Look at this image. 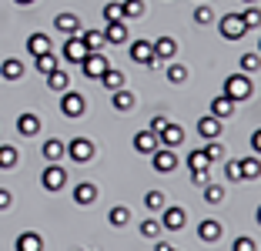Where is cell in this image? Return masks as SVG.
I'll use <instances>...</instances> for the list:
<instances>
[{"mask_svg": "<svg viewBox=\"0 0 261 251\" xmlns=\"http://www.w3.org/2000/svg\"><path fill=\"white\" fill-rule=\"evenodd\" d=\"M158 251H174V248H171L168 241H158Z\"/></svg>", "mask_w": 261, "mask_h": 251, "instance_id": "f907efd6", "label": "cell"}, {"mask_svg": "<svg viewBox=\"0 0 261 251\" xmlns=\"http://www.w3.org/2000/svg\"><path fill=\"white\" fill-rule=\"evenodd\" d=\"M241 4H254V0H241Z\"/></svg>", "mask_w": 261, "mask_h": 251, "instance_id": "db71d44e", "label": "cell"}, {"mask_svg": "<svg viewBox=\"0 0 261 251\" xmlns=\"http://www.w3.org/2000/svg\"><path fill=\"white\" fill-rule=\"evenodd\" d=\"M81 40L87 44V51H100V47L108 44V40H104V31H84V34H81Z\"/></svg>", "mask_w": 261, "mask_h": 251, "instance_id": "4dcf8cb0", "label": "cell"}, {"mask_svg": "<svg viewBox=\"0 0 261 251\" xmlns=\"http://www.w3.org/2000/svg\"><path fill=\"white\" fill-rule=\"evenodd\" d=\"M100 84H104L108 91H121V87H127V77H124V70L108 67V70H104V77H100Z\"/></svg>", "mask_w": 261, "mask_h": 251, "instance_id": "7402d4cb", "label": "cell"}, {"mask_svg": "<svg viewBox=\"0 0 261 251\" xmlns=\"http://www.w3.org/2000/svg\"><path fill=\"white\" fill-rule=\"evenodd\" d=\"M141 235H144V238H158V235H161V221H154V218L141 221Z\"/></svg>", "mask_w": 261, "mask_h": 251, "instance_id": "74e56055", "label": "cell"}, {"mask_svg": "<svg viewBox=\"0 0 261 251\" xmlns=\"http://www.w3.org/2000/svg\"><path fill=\"white\" fill-rule=\"evenodd\" d=\"M67 158L77 161V164H87V161L94 158V144L87 141V137H74V141L67 144Z\"/></svg>", "mask_w": 261, "mask_h": 251, "instance_id": "52a82bcc", "label": "cell"}, {"mask_svg": "<svg viewBox=\"0 0 261 251\" xmlns=\"http://www.w3.org/2000/svg\"><path fill=\"white\" fill-rule=\"evenodd\" d=\"M261 178V161L258 158H245L241 161V181H254Z\"/></svg>", "mask_w": 261, "mask_h": 251, "instance_id": "f1b7e54d", "label": "cell"}, {"mask_svg": "<svg viewBox=\"0 0 261 251\" xmlns=\"http://www.w3.org/2000/svg\"><path fill=\"white\" fill-rule=\"evenodd\" d=\"M61 51H64V61H70V64H81V61L87 57V54H91V51H87V44H84L81 37H77V34L64 40V47H61Z\"/></svg>", "mask_w": 261, "mask_h": 251, "instance_id": "9c48e42d", "label": "cell"}, {"mask_svg": "<svg viewBox=\"0 0 261 251\" xmlns=\"http://www.w3.org/2000/svg\"><path fill=\"white\" fill-rule=\"evenodd\" d=\"M234 114V101L228 97V94H221V97L211 101V117H218V121H224V117Z\"/></svg>", "mask_w": 261, "mask_h": 251, "instance_id": "2e32d148", "label": "cell"}, {"mask_svg": "<svg viewBox=\"0 0 261 251\" xmlns=\"http://www.w3.org/2000/svg\"><path fill=\"white\" fill-rule=\"evenodd\" d=\"M47 87H50V91H57V94H64L70 87V74H67V70H61V67L50 70V74H47Z\"/></svg>", "mask_w": 261, "mask_h": 251, "instance_id": "44dd1931", "label": "cell"}, {"mask_svg": "<svg viewBox=\"0 0 261 251\" xmlns=\"http://www.w3.org/2000/svg\"><path fill=\"white\" fill-rule=\"evenodd\" d=\"M121 10H124V20H130V17H141V14H144V4H141V0H124Z\"/></svg>", "mask_w": 261, "mask_h": 251, "instance_id": "e575fe53", "label": "cell"}, {"mask_svg": "<svg viewBox=\"0 0 261 251\" xmlns=\"http://www.w3.org/2000/svg\"><path fill=\"white\" fill-rule=\"evenodd\" d=\"M17 131H20L23 137H34L40 131V117L37 114H20L17 117Z\"/></svg>", "mask_w": 261, "mask_h": 251, "instance_id": "cb8c5ba5", "label": "cell"}, {"mask_svg": "<svg viewBox=\"0 0 261 251\" xmlns=\"http://www.w3.org/2000/svg\"><path fill=\"white\" fill-rule=\"evenodd\" d=\"M108 221L114 224V228H124L130 221V208L127 205H117V208H111V214H108Z\"/></svg>", "mask_w": 261, "mask_h": 251, "instance_id": "f546056e", "label": "cell"}, {"mask_svg": "<svg viewBox=\"0 0 261 251\" xmlns=\"http://www.w3.org/2000/svg\"><path fill=\"white\" fill-rule=\"evenodd\" d=\"M104 20H124V10H121V4H108V7H104Z\"/></svg>", "mask_w": 261, "mask_h": 251, "instance_id": "60d3db41", "label": "cell"}, {"mask_svg": "<svg viewBox=\"0 0 261 251\" xmlns=\"http://www.w3.org/2000/svg\"><path fill=\"white\" fill-rule=\"evenodd\" d=\"M218 31H221L224 40H241L248 34V27H245V20H241V14H228V17H221Z\"/></svg>", "mask_w": 261, "mask_h": 251, "instance_id": "3957f363", "label": "cell"}, {"mask_svg": "<svg viewBox=\"0 0 261 251\" xmlns=\"http://www.w3.org/2000/svg\"><path fill=\"white\" fill-rule=\"evenodd\" d=\"M168 81H171V84H185V81H188V70L181 67V64H174V67L168 70Z\"/></svg>", "mask_w": 261, "mask_h": 251, "instance_id": "b9f144b4", "label": "cell"}, {"mask_svg": "<svg viewBox=\"0 0 261 251\" xmlns=\"http://www.w3.org/2000/svg\"><path fill=\"white\" fill-rule=\"evenodd\" d=\"M204 198L211 201V205H221L224 201V188L221 184H204Z\"/></svg>", "mask_w": 261, "mask_h": 251, "instance_id": "8d00e7d4", "label": "cell"}, {"mask_svg": "<svg viewBox=\"0 0 261 251\" xmlns=\"http://www.w3.org/2000/svg\"><path fill=\"white\" fill-rule=\"evenodd\" d=\"M104 40H108V44H124V40H127V23L111 20L108 27H104Z\"/></svg>", "mask_w": 261, "mask_h": 251, "instance_id": "e0dca14e", "label": "cell"}, {"mask_svg": "<svg viewBox=\"0 0 261 251\" xmlns=\"http://www.w3.org/2000/svg\"><path fill=\"white\" fill-rule=\"evenodd\" d=\"M198 134L204 137V141H215V137L221 134V121H218V117H211V114L201 117V121H198Z\"/></svg>", "mask_w": 261, "mask_h": 251, "instance_id": "ffe728a7", "label": "cell"}, {"mask_svg": "<svg viewBox=\"0 0 261 251\" xmlns=\"http://www.w3.org/2000/svg\"><path fill=\"white\" fill-rule=\"evenodd\" d=\"M191 181L198 184V188H204V184H211V174H207V167H204V171H191Z\"/></svg>", "mask_w": 261, "mask_h": 251, "instance_id": "bcb514c9", "label": "cell"}, {"mask_svg": "<svg viewBox=\"0 0 261 251\" xmlns=\"http://www.w3.org/2000/svg\"><path fill=\"white\" fill-rule=\"evenodd\" d=\"M54 27L64 34V37H74V34L81 31V20H77V14H57L54 17Z\"/></svg>", "mask_w": 261, "mask_h": 251, "instance_id": "5bb4252c", "label": "cell"}, {"mask_svg": "<svg viewBox=\"0 0 261 251\" xmlns=\"http://www.w3.org/2000/svg\"><path fill=\"white\" fill-rule=\"evenodd\" d=\"M211 20H215V10L207 7V4L194 7V23H211Z\"/></svg>", "mask_w": 261, "mask_h": 251, "instance_id": "f35d334b", "label": "cell"}, {"mask_svg": "<svg viewBox=\"0 0 261 251\" xmlns=\"http://www.w3.org/2000/svg\"><path fill=\"white\" fill-rule=\"evenodd\" d=\"M114 107H117V111H130V107H134V94H130L127 87L114 91Z\"/></svg>", "mask_w": 261, "mask_h": 251, "instance_id": "1f68e13d", "label": "cell"}, {"mask_svg": "<svg viewBox=\"0 0 261 251\" xmlns=\"http://www.w3.org/2000/svg\"><path fill=\"white\" fill-rule=\"evenodd\" d=\"M14 4H20V7H31L34 0H14Z\"/></svg>", "mask_w": 261, "mask_h": 251, "instance_id": "816d5d0a", "label": "cell"}, {"mask_svg": "<svg viewBox=\"0 0 261 251\" xmlns=\"http://www.w3.org/2000/svg\"><path fill=\"white\" fill-rule=\"evenodd\" d=\"M14 248L17 251H44V238H40L37 231H23V235H17Z\"/></svg>", "mask_w": 261, "mask_h": 251, "instance_id": "4fadbf2b", "label": "cell"}, {"mask_svg": "<svg viewBox=\"0 0 261 251\" xmlns=\"http://www.w3.org/2000/svg\"><path fill=\"white\" fill-rule=\"evenodd\" d=\"M144 208H147V211H161V208H164V194H161V191H147V194H144Z\"/></svg>", "mask_w": 261, "mask_h": 251, "instance_id": "d590c367", "label": "cell"}, {"mask_svg": "<svg viewBox=\"0 0 261 251\" xmlns=\"http://www.w3.org/2000/svg\"><path fill=\"white\" fill-rule=\"evenodd\" d=\"M27 51H31L34 57H37V54H47L50 51V37H47V34H31V37H27Z\"/></svg>", "mask_w": 261, "mask_h": 251, "instance_id": "484cf974", "label": "cell"}, {"mask_svg": "<svg viewBox=\"0 0 261 251\" xmlns=\"http://www.w3.org/2000/svg\"><path fill=\"white\" fill-rule=\"evenodd\" d=\"M64 154H67V144L64 141H57V137H50V141H44V158L54 164V161H61Z\"/></svg>", "mask_w": 261, "mask_h": 251, "instance_id": "d4e9b609", "label": "cell"}, {"mask_svg": "<svg viewBox=\"0 0 261 251\" xmlns=\"http://www.w3.org/2000/svg\"><path fill=\"white\" fill-rule=\"evenodd\" d=\"M17 161H20V151L10 144L0 147V171H10V167H17Z\"/></svg>", "mask_w": 261, "mask_h": 251, "instance_id": "83f0119b", "label": "cell"}, {"mask_svg": "<svg viewBox=\"0 0 261 251\" xmlns=\"http://www.w3.org/2000/svg\"><path fill=\"white\" fill-rule=\"evenodd\" d=\"M0 77H4V81H20L23 77V64L17 61V57H7V61L0 64Z\"/></svg>", "mask_w": 261, "mask_h": 251, "instance_id": "603a6c76", "label": "cell"}, {"mask_svg": "<svg viewBox=\"0 0 261 251\" xmlns=\"http://www.w3.org/2000/svg\"><path fill=\"white\" fill-rule=\"evenodd\" d=\"M34 67H37V74L47 77L50 70H57V57L50 51H47V54H37V57H34Z\"/></svg>", "mask_w": 261, "mask_h": 251, "instance_id": "4316f807", "label": "cell"}, {"mask_svg": "<svg viewBox=\"0 0 261 251\" xmlns=\"http://www.w3.org/2000/svg\"><path fill=\"white\" fill-rule=\"evenodd\" d=\"M251 147H254V151L261 154V128H258V131H254V134H251Z\"/></svg>", "mask_w": 261, "mask_h": 251, "instance_id": "681fc988", "label": "cell"}, {"mask_svg": "<svg viewBox=\"0 0 261 251\" xmlns=\"http://www.w3.org/2000/svg\"><path fill=\"white\" fill-rule=\"evenodd\" d=\"M40 184H44L47 191H61L64 184H67V171H64L61 164H50V167H44V174H40Z\"/></svg>", "mask_w": 261, "mask_h": 251, "instance_id": "8992f818", "label": "cell"}, {"mask_svg": "<svg viewBox=\"0 0 261 251\" xmlns=\"http://www.w3.org/2000/svg\"><path fill=\"white\" fill-rule=\"evenodd\" d=\"M258 67H261V54H254V51L241 54V70H245V74H251V70H258Z\"/></svg>", "mask_w": 261, "mask_h": 251, "instance_id": "d6a6232c", "label": "cell"}, {"mask_svg": "<svg viewBox=\"0 0 261 251\" xmlns=\"http://www.w3.org/2000/svg\"><path fill=\"white\" fill-rule=\"evenodd\" d=\"M234 251H258V244L251 238H234Z\"/></svg>", "mask_w": 261, "mask_h": 251, "instance_id": "f6af8a7d", "label": "cell"}, {"mask_svg": "<svg viewBox=\"0 0 261 251\" xmlns=\"http://www.w3.org/2000/svg\"><path fill=\"white\" fill-rule=\"evenodd\" d=\"M207 164H211V161H207L204 151H191V154H188V167H191V171H204Z\"/></svg>", "mask_w": 261, "mask_h": 251, "instance_id": "836d02e7", "label": "cell"}, {"mask_svg": "<svg viewBox=\"0 0 261 251\" xmlns=\"http://www.w3.org/2000/svg\"><path fill=\"white\" fill-rule=\"evenodd\" d=\"M151 47H154V57H158V61H171V57L177 54V44H174V37H158Z\"/></svg>", "mask_w": 261, "mask_h": 251, "instance_id": "9a60e30c", "label": "cell"}, {"mask_svg": "<svg viewBox=\"0 0 261 251\" xmlns=\"http://www.w3.org/2000/svg\"><path fill=\"white\" fill-rule=\"evenodd\" d=\"M241 20H245V27L251 31V27H258V23H261V10H245V14H241Z\"/></svg>", "mask_w": 261, "mask_h": 251, "instance_id": "7bdbcfd3", "label": "cell"}, {"mask_svg": "<svg viewBox=\"0 0 261 251\" xmlns=\"http://www.w3.org/2000/svg\"><path fill=\"white\" fill-rule=\"evenodd\" d=\"M158 141H161L164 147H181L185 144V128H181V124H164V128L158 131Z\"/></svg>", "mask_w": 261, "mask_h": 251, "instance_id": "30bf717a", "label": "cell"}, {"mask_svg": "<svg viewBox=\"0 0 261 251\" xmlns=\"http://www.w3.org/2000/svg\"><path fill=\"white\" fill-rule=\"evenodd\" d=\"M10 201H14V198H10V191H7V188H0V211H7Z\"/></svg>", "mask_w": 261, "mask_h": 251, "instance_id": "7dc6e473", "label": "cell"}, {"mask_svg": "<svg viewBox=\"0 0 261 251\" xmlns=\"http://www.w3.org/2000/svg\"><path fill=\"white\" fill-rule=\"evenodd\" d=\"M224 178L228 181H241V161H228L224 164Z\"/></svg>", "mask_w": 261, "mask_h": 251, "instance_id": "ab89813d", "label": "cell"}, {"mask_svg": "<svg viewBox=\"0 0 261 251\" xmlns=\"http://www.w3.org/2000/svg\"><path fill=\"white\" fill-rule=\"evenodd\" d=\"M108 67H111V64H108V57H104L100 51H91L84 61H81V70H84V77H91V81H100Z\"/></svg>", "mask_w": 261, "mask_h": 251, "instance_id": "7a4b0ae2", "label": "cell"}, {"mask_svg": "<svg viewBox=\"0 0 261 251\" xmlns=\"http://www.w3.org/2000/svg\"><path fill=\"white\" fill-rule=\"evenodd\" d=\"M164 124H168V117H161V114H158V117H151V128H147V131H154V134H158V131H161Z\"/></svg>", "mask_w": 261, "mask_h": 251, "instance_id": "c3c4849f", "label": "cell"}, {"mask_svg": "<svg viewBox=\"0 0 261 251\" xmlns=\"http://www.w3.org/2000/svg\"><path fill=\"white\" fill-rule=\"evenodd\" d=\"M198 238H201V241H207V244L218 241V238H221V224H218L215 218H204V221L198 224Z\"/></svg>", "mask_w": 261, "mask_h": 251, "instance_id": "d6986e66", "label": "cell"}, {"mask_svg": "<svg viewBox=\"0 0 261 251\" xmlns=\"http://www.w3.org/2000/svg\"><path fill=\"white\" fill-rule=\"evenodd\" d=\"M164 211V218H161V228H168V231H181L188 224V211L185 208H161Z\"/></svg>", "mask_w": 261, "mask_h": 251, "instance_id": "8fae6325", "label": "cell"}, {"mask_svg": "<svg viewBox=\"0 0 261 251\" xmlns=\"http://www.w3.org/2000/svg\"><path fill=\"white\" fill-rule=\"evenodd\" d=\"M254 218H258V224H261V208H258V211H254Z\"/></svg>", "mask_w": 261, "mask_h": 251, "instance_id": "f5cc1de1", "label": "cell"}, {"mask_svg": "<svg viewBox=\"0 0 261 251\" xmlns=\"http://www.w3.org/2000/svg\"><path fill=\"white\" fill-rule=\"evenodd\" d=\"M84 111H87L84 97H81L77 91H70V87H67V91L61 94V114H64V117H81Z\"/></svg>", "mask_w": 261, "mask_h": 251, "instance_id": "277c9868", "label": "cell"}, {"mask_svg": "<svg viewBox=\"0 0 261 251\" xmlns=\"http://www.w3.org/2000/svg\"><path fill=\"white\" fill-rule=\"evenodd\" d=\"M151 164H154V171H161V174H171L177 167V154H174V147H158V151L151 154Z\"/></svg>", "mask_w": 261, "mask_h": 251, "instance_id": "5b68a950", "label": "cell"}, {"mask_svg": "<svg viewBox=\"0 0 261 251\" xmlns=\"http://www.w3.org/2000/svg\"><path fill=\"white\" fill-rule=\"evenodd\" d=\"M224 94H228L234 104H238V101H245L248 94H251V77H248V74H231V77H224Z\"/></svg>", "mask_w": 261, "mask_h": 251, "instance_id": "6da1fadb", "label": "cell"}, {"mask_svg": "<svg viewBox=\"0 0 261 251\" xmlns=\"http://www.w3.org/2000/svg\"><path fill=\"white\" fill-rule=\"evenodd\" d=\"M130 61H134V64H144V67H154V64H158V57H154L151 40H134V44H130Z\"/></svg>", "mask_w": 261, "mask_h": 251, "instance_id": "ba28073f", "label": "cell"}, {"mask_svg": "<svg viewBox=\"0 0 261 251\" xmlns=\"http://www.w3.org/2000/svg\"><path fill=\"white\" fill-rule=\"evenodd\" d=\"M158 144H161V141H158V134H154V131H138V134H134V151L147 154V158L158 151Z\"/></svg>", "mask_w": 261, "mask_h": 251, "instance_id": "7c38bea8", "label": "cell"}, {"mask_svg": "<svg viewBox=\"0 0 261 251\" xmlns=\"http://www.w3.org/2000/svg\"><path fill=\"white\" fill-rule=\"evenodd\" d=\"M204 154H207V161H221L224 158V147L218 144V141H211V144L204 147Z\"/></svg>", "mask_w": 261, "mask_h": 251, "instance_id": "ee69618b", "label": "cell"}, {"mask_svg": "<svg viewBox=\"0 0 261 251\" xmlns=\"http://www.w3.org/2000/svg\"><path fill=\"white\" fill-rule=\"evenodd\" d=\"M74 201L77 205H91V201H97V184H91V181L74 184Z\"/></svg>", "mask_w": 261, "mask_h": 251, "instance_id": "ac0fdd59", "label": "cell"}]
</instances>
